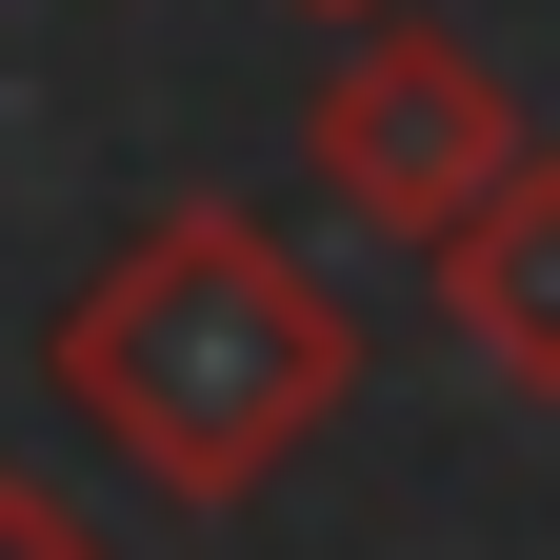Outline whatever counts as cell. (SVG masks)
Returning a JSON list of instances; mask_svg holds the SVG:
<instances>
[{
  "instance_id": "5b68a950",
  "label": "cell",
  "mask_w": 560,
  "mask_h": 560,
  "mask_svg": "<svg viewBox=\"0 0 560 560\" xmlns=\"http://www.w3.org/2000/svg\"><path fill=\"white\" fill-rule=\"evenodd\" d=\"M301 21H381V0H301Z\"/></svg>"
},
{
  "instance_id": "3957f363",
  "label": "cell",
  "mask_w": 560,
  "mask_h": 560,
  "mask_svg": "<svg viewBox=\"0 0 560 560\" xmlns=\"http://www.w3.org/2000/svg\"><path fill=\"white\" fill-rule=\"evenodd\" d=\"M420 280H441V340H460L480 381L560 400V161H540V140L480 180V221H441V241H420Z\"/></svg>"
},
{
  "instance_id": "6da1fadb",
  "label": "cell",
  "mask_w": 560,
  "mask_h": 560,
  "mask_svg": "<svg viewBox=\"0 0 560 560\" xmlns=\"http://www.w3.org/2000/svg\"><path fill=\"white\" fill-rule=\"evenodd\" d=\"M40 381H60V420H81L140 501H260L340 420L361 320H340V280L280 260L241 200H161V221L40 320Z\"/></svg>"
},
{
  "instance_id": "7a4b0ae2",
  "label": "cell",
  "mask_w": 560,
  "mask_h": 560,
  "mask_svg": "<svg viewBox=\"0 0 560 560\" xmlns=\"http://www.w3.org/2000/svg\"><path fill=\"white\" fill-rule=\"evenodd\" d=\"M301 161H320V200H340V221L441 241V221H480V180L521 161V101H501V60H480V40L381 21V40L301 101Z\"/></svg>"
},
{
  "instance_id": "277c9868",
  "label": "cell",
  "mask_w": 560,
  "mask_h": 560,
  "mask_svg": "<svg viewBox=\"0 0 560 560\" xmlns=\"http://www.w3.org/2000/svg\"><path fill=\"white\" fill-rule=\"evenodd\" d=\"M0 560H120V540L60 501V480H21V460H0Z\"/></svg>"
}]
</instances>
